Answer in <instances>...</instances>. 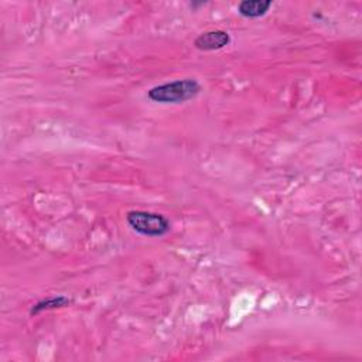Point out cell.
I'll list each match as a JSON object with an SVG mask.
<instances>
[{"label":"cell","mask_w":362,"mask_h":362,"mask_svg":"<svg viewBox=\"0 0 362 362\" xmlns=\"http://www.w3.org/2000/svg\"><path fill=\"white\" fill-rule=\"evenodd\" d=\"M68 304H71V300L65 296H57V297H49L44 299L42 302H38L37 304L33 306L30 314L35 315L38 313H42L44 310H54V308H61V307H67Z\"/></svg>","instance_id":"cell-5"},{"label":"cell","mask_w":362,"mask_h":362,"mask_svg":"<svg viewBox=\"0 0 362 362\" xmlns=\"http://www.w3.org/2000/svg\"><path fill=\"white\" fill-rule=\"evenodd\" d=\"M270 8V0H242L238 5V13L247 19H258L265 16Z\"/></svg>","instance_id":"cell-4"},{"label":"cell","mask_w":362,"mask_h":362,"mask_svg":"<svg viewBox=\"0 0 362 362\" xmlns=\"http://www.w3.org/2000/svg\"><path fill=\"white\" fill-rule=\"evenodd\" d=\"M231 43V35L224 30H211L199 34L194 46L201 51H215L227 47Z\"/></svg>","instance_id":"cell-3"},{"label":"cell","mask_w":362,"mask_h":362,"mask_svg":"<svg viewBox=\"0 0 362 362\" xmlns=\"http://www.w3.org/2000/svg\"><path fill=\"white\" fill-rule=\"evenodd\" d=\"M129 227L145 236H163L170 231V221L157 213L149 211H129L126 214Z\"/></svg>","instance_id":"cell-2"},{"label":"cell","mask_w":362,"mask_h":362,"mask_svg":"<svg viewBox=\"0 0 362 362\" xmlns=\"http://www.w3.org/2000/svg\"><path fill=\"white\" fill-rule=\"evenodd\" d=\"M201 92V85L192 78L156 85L147 91V98L157 104H183L194 99Z\"/></svg>","instance_id":"cell-1"}]
</instances>
